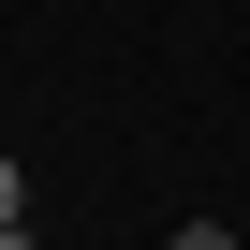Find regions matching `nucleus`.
Segmentation results:
<instances>
[{
	"instance_id": "obj_1",
	"label": "nucleus",
	"mask_w": 250,
	"mask_h": 250,
	"mask_svg": "<svg viewBox=\"0 0 250 250\" xmlns=\"http://www.w3.org/2000/svg\"><path fill=\"white\" fill-rule=\"evenodd\" d=\"M0 221H30V162H15V147H0Z\"/></svg>"
},
{
	"instance_id": "obj_2",
	"label": "nucleus",
	"mask_w": 250,
	"mask_h": 250,
	"mask_svg": "<svg viewBox=\"0 0 250 250\" xmlns=\"http://www.w3.org/2000/svg\"><path fill=\"white\" fill-rule=\"evenodd\" d=\"M162 250H235V221H177V235H162Z\"/></svg>"
},
{
	"instance_id": "obj_3",
	"label": "nucleus",
	"mask_w": 250,
	"mask_h": 250,
	"mask_svg": "<svg viewBox=\"0 0 250 250\" xmlns=\"http://www.w3.org/2000/svg\"><path fill=\"white\" fill-rule=\"evenodd\" d=\"M0 250H30V221H0Z\"/></svg>"
}]
</instances>
